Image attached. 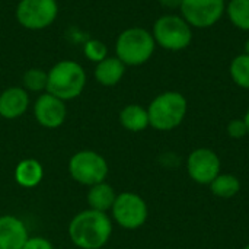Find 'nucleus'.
I'll list each match as a JSON object with an SVG mask.
<instances>
[{
    "instance_id": "14",
    "label": "nucleus",
    "mask_w": 249,
    "mask_h": 249,
    "mask_svg": "<svg viewBox=\"0 0 249 249\" xmlns=\"http://www.w3.org/2000/svg\"><path fill=\"white\" fill-rule=\"evenodd\" d=\"M125 69L127 66L117 55H112V57L108 55L102 61L96 63L93 74L99 85L111 88V86L118 85L123 80L125 74Z\"/></svg>"
},
{
    "instance_id": "10",
    "label": "nucleus",
    "mask_w": 249,
    "mask_h": 249,
    "mask_svg": "<svg viewBox=\"0 0 249 249\" xmlns=\"http://www.w3.org/2000/svg\"><path fill=\"white\" fill-rule=\"evenodd\" d=\"M220 168L222 163L217 153L207 147L196 149L187 158L188 177L200 185H210L220 174Z\"/></svg>"
},
{
    "instance_id": "16",
    "label": "nucleus",
    "mask_w": 249,
    "mask_h": 249,
    "mask_svg": "<svg viewBox=\"0 0 249 249\" xmlns=\"http://www.w3.org/2000/svg\"><path fill=\"white\" fill-rule=\"evenodd\" d=\"M120 123L125 130L131 133H140L146 130L147 127H150L147 108L139 104L125 105L120 112Z\"/></svg>"
},
{
    "instance_id": "8",
    "label": "nucleus",
    "mask_w": 249,
    "mask_h": 249,
    "mask_svg": "<svg viewBox=\"0 0 249 249\" xmlns=\"http://www.w3.org/2000/svg\"><path fill=\"white\" fill-rule=\"evenodd\" d=\"M111 213L118 226L127 231H136L146 223L149 209L143 197L136 193L125 191L117 196Z\"/></svg>"
},
{
    "instance_id": "3",
    "label": "nucleus",
    "mask_w": 249,
    "mask_h": 249,
    "mask_svg": "<svg viewBox=\"0 0 249 249\" xmlns=\"http://www.w3.org/2000/svg\"><path fill=\"white\" fill-rule=\"evenodd\" d=\"M188 111L185 96L177 90L159 93L147 107L150 127L158 131H171L181 125Z\"/></svg>"
},
{
    "instance_id": "11",
    "label": "nucleus",
    "mask_w": 249,
    "mask_h": 249,
    "mask_svg": "<svg viewBox=\"0 0 249 249\" xmlns=\"http://www.w3.org/2000/svg\"><path fill=\"white\" fill-rule=\"evenodd\" d=\"M34 117L38 124L45 128H58L67 118L66 102L48 92H44L34 104Z\"/></svg>"
},
{
    "instance_id": "19",
    "label": "nucleus",
    "mask_w": 249,
    "mask_h": 249,
    "mask_svg": "<svg viewBox=\"0 0 249 249\" xmlns=\"http://www.w3.org/2000/svg\"><path fill=\"white\" fill-rule=\"evenodd\" d=\"M226 15L235 28L249 32V0H229Z\"/></svg>"
},
{
    "instance_id": "22",
    "label": "nucleus",
    "mask_w": 249,
    "mask_h": 249,
    "mask_svg": "<svg viewBox=\"0 0 249 249\" xmlns=\"http://www.w3.org/2000/svg\"><path fill=\"white\" fill-rule=\"evenodd\" d=\"M83 54H85L86 60L96 64V63H99L104 58L108 57V47L101 39L92 38V39H88L83 44Z\"/></svg>"
},
{
    "instance_id": "1",
    "label": "nucleus",
    "mask_w": 249,
    "mask_h": 249,
    "mask_svg": "<svg viewBox=\"0 0 249 249\" xmlns=\"http://www.w3.org/2000/svg\"><path fill=\"white\" fill-rule=\"evenodd\" d=\"M112 235V222L107 213L92 209L77 213L69 225L70 241L80 249H101Z\"/></svg>"
},
{
    "instance_id": "5",
    "label": "nucleus",
    "mask_w": 249,
    "mask_h": 249,
    "mask_svg": "<svg viewBox=\"0 0 249 249\" xmlns=\"http://www.w3.org/2000/svg\"><path fill=\"white\" fill-rule=\"evenodd\" d=\"M156 47L166 51H182L193 42V28L181 16L168 13L158 18L152 28Z\"/></svg>"
},
{
    "instance_id": "13",
    "label": "nucleus",
    "mask_w": 249,
    "mask_h": 249,
    "mask_svg": "<svg viewBox=\"0 0 249 249\" xmlns=\"http://www.w3.org/2000/svg\"><path fill=\"white\" fill-rule=\"evenodd\" d=\"M29 102V92L22 86H10L0 93V117L16 120L28 111Z\"/></svg>"
},
{
    "instance_id": "9",
    "label": "nucleus",
    "mask_w": 249,
    "mask_h": 249,
    "mask_svg": "<svg viewBox=\"0 0 249 249\" xmlns=\"http://www.w3.org/2000/svg\"><path fill=\"white\" fill-rule=\"evenodd\" d=\"M181 16L191 28L206 29L214 26L226 13V0H182Z\"/></svg>"
},
{
    "instance_id": "21",
    "label": "nucleus",
    "mask_w": 249,
    "mask_h": 249,
    "mask_svg": "<svg viewBox=\"0 0 249 249\" xmlns=\"http://www.w3.org/2000/svg\"><path fill=\"white\" fill-rule=\"evenodd\" d=\"M229 74L235 85L242 89H249V55L242 53L236 55L229 67Z\"/></svg>"
},
{
    "instance_id": "15",
    "label": "nucleus",
    "mask_w": 249,
    "mask_h": 249,
    "mask_svg": "<svg viewBox=\"0 0 249 249\" xmlns=\"http://www.w3.org/2000/svg\"><path fill=\"white\" fill-rule=\"evenodd\" d=\"M117 196L118 194L115 193L112 185H109L108 182L104 181V182H99V184H95V185L89 187L86 200H88L89 209L107 213L108 210L112 209Z\"/></svg>"
},
{
    "instance_id": "23",
    "label": "nucleus",
    "mask_w": 249,
    "mask_h": 249,
    "mask_svg": "<svg viewBox=\"0 0 249 249\" xmlns=\"http://www.w3.org/2000/svg\"><path fill=\"white\" fill-rule=\"evenodd\" d=\"M226 133L232 139H244L245 136H248V128H247L244 118H235L229 121L226 127Z\"/></svg>"
},
{
    "instance_id": "24",
    "label": "nucleus",
    "mask_w": 249,
    "mask_h": 249,
    "mask_svg": "<svg viewBox=\"0 0 249 249\" xmlns=\"http://www.w3.org/2000/svg\"><path fill=\"white\" fill-rule=\"evenodd\" d=\"M22 249H54V248H53L51 242H50V241H47V239H45V238H42V236H34V238H31V236H29V239L26 241V244L23 245V248Z\"/></svg>"
},
{
    "instance_id": "26",
    "label": "nucleus",
    "mask_w": 249,
    "mask_h": 249,
    "mask_svg": "<svg viewBox=\"0 0 249 249\" xmlns=\"http://www.w3.org/2000/svg\"><path fill=\"white\" fill-rule=\"evenodd\" d=\"M244 121H245V124H247V128H248V134H249V108L247 109V112H245Z\"/></svg>"
},
{
    "instance_id": "12",
    "label": "nucleus",
    "mask_w": 249,
    "mask_h": 249,
    "mask_svg": "<svg viewBox=\"0 0 249 249\" xmlns=\"http://www.w3.org/2000/svg\"><path fill=\"white\" fill-rule=\"evenodd\" d=\"M28 239V229L19 217L0 216V249H22Z\"/></svg>"
},
{
    "instance_id": "25",
    "label": "nucleus",
    "mask_w": 249,
    "mask_h": 249,
    "mask_svg": "<svg viewBox=\"0 0 249 249\" xmlns=\"http://www.w3.org/2000/svg\"><path fill=\"white\" fill-rule=\"evenodd\" d=\"M159 4L165 9H171V10H175V9H179L181 7V3L182 0H158Z\"/></svg>"
},
{
    "instance_id": "17",
    "label": "nucleus",
    "mask_w": 249,
    "mask_h": 249,
    "mask_svg": "<svg viewBox=\"0 0 249 249\" xmlns=\"http://www.w3.org/2000/svg\"><path fill=\"white\" fill-rule=\"evenodd\" d=\"M44 178V168L35 159H23L15 168V179L23 188L36 187Z\"/></svg>"
},
{
    "instance_id": "28",
    "label": "nucleus",
    "mask_w": 249,
    "mask_h": 249,
    "mask_svg": "<svg viewBox=\"0 0 249 249\" xmlns=\"http://www.w3.org/2000/svg\"><path fill=\"white\" fill-rule=\"evenodd\" d=\"M244 249H249V244H248V245H247V247H245V248H244Z\"/></svg>"
},
{
    "instance_id": "4",
    "label": "nucleus",
    "mask_w": 249,
    "mask_h": 249,
    "mask_svg": "<svg viewBox=\"0 0 249 249\" xmlns=\"http://www.w3.org/2000/svg\"><path fill=\"white\" fill-rule=\"evenodd\" d=\"M156 50L152 31L142 26L124 29L115 41V55L127 66L136 67L147 63Z\"/></svg>"
},
{
    "instance_id": "18",
    "label": "nucleus",
    "mask_w": 249,
    "mask_h": 249,
    "mask_svg": "<svg viewBox=\"0 0 249 249\" xmlns=\"http://www.w3.org/2000/svg\"><path fill=\"white\" fill-rule=\"evenodd\" d=\"M210 190L216 197L232 198L241 190V182L238 177L232 174H219L210 184Z\"/></svg>"
},
{
    "instance_id": "2",
    "label": "nucleus",
    "mask_w": 249,
    "mask_h": 249,
    "mask_svg": "<svg viewBox=\"0 0 249 249\" xmlns=\"http://www.w3.org/2000/svg\"><path fill=\"white\" fill-rule=\"evenodd\" d=\"M88 76L80 63L61 60L48 70L47 92L67 102L79 98L85 90Z\"/></svg>"
},
{
    "instance_id": "20",
    "label": "nucleus",
    "mask_w": 249,
    "mask_h": 249,
    "mask_svg": "<svg viewBox=\"0 0 249 249\" xmlns=\"http://www.w3.org/2000/svg\"><path fill=\"white\" fill-rule=\"evenodd\" d=\"M47 82H48V71L39 67L28 69L22 76V88L26 92L44 93L47 92Z\"/></svg>"
},
{
    "instance_id": "6",
    "label": "nucleus",
    "mask_w": 249,
    "mask_h": 249,
    "mask_svg": "<svg viewBox=\"0 0 249 249\" xmlns=\"http://www.w3.org/2000/svg\"><path fill=\"white\" fill-rule=\"evenodd\" d=\"M70 177L86 187L104 182L108 177V162L93 150H80L69 160Z\"/></svg>"
},
{
    "instance_id": "27",
    "label": "nucleus",
    "mask_w": 249,
    "mask_h": 249,
    "mask_svg": "<svg viewBox=\"0 0 249 249\" xmlns=\"http://www.w3.org/2000/svg\"><path fill=\"white\" fill-rule=\"evenodd\" d=\"M244 53L245 54H248L249 55V38L245 41V47H244Z\"/></svg>"
},
{
    "instance_id": "7",
    "label": "nucleus",
    "mask_w": 249,
    "mask_h": 249,
    "mask_svg": "<svg viewBox=\"0 0 249 249\" xmlns=\"http://www.w3.org/2000/svg\"><path fill=\"white\" fill-rule=\"evenodd\" d=\"M15 16L22 28L42 31L55 22L58 16V3L57 0H19Z\"/></svg>"
}]
</instances>
